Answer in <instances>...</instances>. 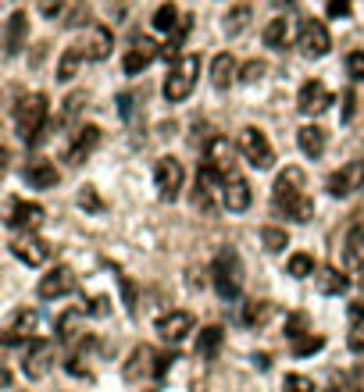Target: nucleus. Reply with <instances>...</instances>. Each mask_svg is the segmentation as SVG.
<instances>
[{
	"mask_svg": "<svg viewBox=\"0 0 364 392\" xmlns=\"http://www.w3.org/2000/svg\"><path fill=\"white\" fill-rule=\"evenodd\" d=\"M272 203L279 214H286L289 221H310L315 217V203L307 196V175L296 164H286V172H279L275 186H272Z\"/></svg>",
	"mask_w": 364,
	"mask_h": 392,
	"instance_id": "1",
	"label": "nucleus"
},
{
	"mask_svg": "<svg viewBox=\"0 0 364 392\" xmlns=\"http://www.w3.org/2000/svg\"><path fill=\"white\" fill-rule=\"evenodd\" d=\"M46 115H50V103H46L43 93H29V96H22L15 103V129L29 146L39 143V136L46 129Z\"/></svg>",
	"mask_w": 364,
	"mask_h": 392,
	"instance_id": "2",
	"label": "nucleus"
},
{
	"mask_svg": "<svg viewBox=\"0 0 364 392\" xmlns=\"http://www.w3.org/2000/svg\"><path fill=\"white\" fill-rule=\"evenodd\" d=\"M196 79H200V53H182V58L172 65L168 79H165V89H161L165 100L168 103H182L193 93Z\"/></svg>",
	"mask_w": 364,
	"mask_h": 392,
	"instance_id": "3",
	"label": "nucleus"
},
{
	"mask_svg": "<svg viewBox=\"0 0 364 392\" xmlns=\"http://www.w3.org/2000/svg\"><path fill=\"white\" fill-rule=\"evenodd\" d=\"M211 282L218 289L222 300H236L239 289H243V264H239V253L236 250H222L211 264Z\"/></svg>",
	"mask_w": 364,
	"mask_h": 392,
	"instance_id": "4",
	"label": "nucleus"
},
{
	"mask_svg": "<svg viewBox=\"0 0 364 392\" xmlns=\"http://www.w3.org/2000/svg\"><path fill=\"white\" fill-rule=\"evenodd\" d=\"M172 353H158L153 346H136L129 353V364H125V378L129 381H139V378H161L168 367H172Z\"/></svg>",
	"mask_w": 364,
	"mask_h": 392,
	"instance_id": "5",
	"label": "nucleus"
},
{
	"mask_svg": "<svg viewBox=\"0 0 364 392\" xmlns=\"http://www.w3.org/2000/svg\"><path fill=\"white\" fill-rule=\"evenodd\" d=\"M239 153L246 157L250 167H257V172H268V167L275 164V150H272L265 129H257V125H246L239 132Z\"/></svg>",
	"mask_w": 364,
	"mask_h": 392,
	"instance_id": "6",
	"label": "nucleus"
},
{
	"mask_svg": "<svg viewBox=\"0 0 364 392\" xmlns=\"http://www.w3.org/2000/svg\"><path fill=\"white\" fill-rule=\"evenodd\" d=\"M153 186H158V196L165 203H175L182 196V186H186V167H182V160L158 157V164H153Z\"/></svg>",
	"mask_w": 364,
	"mask_h": 392,
	"instance_id": "7",
	"label": "nucleus"
},
{
	"mask_svg": "<svg viewBox=\"0 0 364 392\" xmlns=\"http://www.w3.org/2000/svg\"><path fill=\"white\" fill-rule=\"evenodd\" d=\"M50 367H54V343L50 339H29L25 350H22V374L39 381L50 374Z\"/></svg>",
	"mask_w": 364,
	"mask_h": 392,
	"instance_id": "8",
	"label": "nucleus"
},
{
	"mask_svg": "<svg viewBox=\"0 0 364 392\" xmlns=\"http://www.w3.org/2000/svg\"><path fill=\"white\" fill-rule=\"evenodd\" d=\"M296 46H300L303 58H325V53L332 50V36H329L325 22L307 18V22L300 25V32H296Z\"/></svg>",
	"mask_w": 364,
	"mask_h": 392,
	"instance_id": "9",
	"label": "nucleus"
},
{
	"mask_svg": "<svg viewBox=\"0 0 364 392\" xmlns=\"http://www.w3.org/2000/svg\"><path fill=\"white\" fill-rule=\"evenodd\" d=\"M329 107H332V93H329V86H325V82L307 79V82L300 86V93H296V110H300V115L318 118L322 110H329Z\"/></svg>",
	"mask_w": 364,
	"mask_h": 392,
	"instance_id": "10",
	"label": "nucleus"
},
{
	"mask_svg": "<svg viewBox=\"0 0 364 392\" xmlns=\"http://www.w3.org/2000/svg\"><path fill=\"white\" fill-rule=\"evenodd\" d=\"M39 300H61L68 293H75V271L68 264H58V267H50L43 278H39V286H36Z\"/></svg>",
	"mask_w": 364,
	"mask_h": 392,
	"instance_id": "11",
	"label": "nucleus"
},
{
	"mask_svg": "<svg viewBox=\"0 0 364 392\" xmlns=\"http://www.w3.org/2000/svg\"><path fill=\"white\" fill-rule=\"evenodd\" d=\"M325 189H329V196H336V200H343V196L364 189V160H350V164L339 167V172H332L329 182H325Z\"/></svg>",
	"mask_w": 364,
	"mask_h": 392,
	"instance_id": "12",
	"label": "nucleus"
},
{
	"mask_svg": "<svg viewBox=\"0 0 364 392\" xmlns=\"http://www.w3.org/2000/svg\"><path fill=\"white\" fill-rule=\"evenodd\" d=\"M218 200H222V207H225L229 214H243V210L250 207V200H253V193H250V182H246L239 172H232L229 179H222Z\"/></svg>",
	"mask_w": 364,
	"mask_h": 392,
	"instance_id": "13",
	"label": "nucleus"
},
{
	"mask_svg": "<svg viewBox=\"0 0 364 392\" xmlns=\"http://www.w3.org/2000/svg\"><path fill=\"white\" fill-rule=\"evenodd\" d=\"M11 253H15L22 264L39 267V264L50 260V243H46L43 236H36V232H22V236L11 239Z\"/></svg>",
	"mask_w": 364,
	"mask_h": 392,
	"instance_id": "14",
	"label": "nucleus"
},
{
	"mask_svg": "<svg viewBox=\"0 0 364 392\" xmlns=\"http://www.w3.org/2000/svg\"><path fill=\"white\" fill-rule=\"evenodd\" d=\"M4 221H8L11 232H36L43 225V207L39 203H29V200H11Z\"/></svg>",
	"mask_w": 364,
	"mask_h": 392,
	"instance_id": "15",
	"label": "nucleus"
},
{
	"mask_svg": "<svg viewBox=\"0 0 364 392\" xmlns=\"http://www.w3.org/2000/svg\"><path fill=\"white\" fill-rule=\"evenodd\" d=\"M232 143L225 139V136H215L211 143H207V153H203V164L211 167V172L218 175V179H229L232 172H236V160H232Z\"/></svg>",
	"mask_w": 364,
	"mask_h": 392,
	"instance_id": "16",
	"label": "nucleus"
},
{
	"mask_svg": "<svg viewBox=\"0 0 364 392\" xmlns=\"http://www.w3.org/2000/svg\"><path fill=\"white\" fill-rule=\"evenodd\" d=\"M161 53V46L153 43V39H136L129 50H125V58H122V72L125 75H139L143 68L153 65V58Z\"/></svg>",
	"mask_w": 364,
	"mask_h": 392,
	"instance_id": "17",
	"label": "nucleus"
},
{
	"mask_svg": "<svg viewBox=\"0 0 364 392\" xmlns=\"http://www.w3.org/2000/svg\"><path fill=\"white\" fill-rule=\"evenodd\" d=\"M75 46L82 50L86 61H103V58L111 53V46H115V36H111L108 25H93V29L82 36V43H75Z\"/></svg>",
	"mask_w": 364,
	"mask_h": 392,
	"instance_id": "18",
	"label": "nucleus"
},
{
	"mask_svg": "<svg viewBox=\"0 0 364 392\" xmlns=\"http://www.w3.org/2000/svg\"><path fill=\"white\" fill-rule=\"evenodd\" d=\"M36 321H39V314H36L32 307H18V310L11 314L8 328H4V346H18L22 339H29V331L36 328Z\"/></svg>",
	"mask_w": 364,
	"mask_h": 392,
	"instance_id": "19",
	"label": "nucleus"
},
{
	"mask_svg": "<svg viewBox=\"0 0 364 392\" xmlns=\"http://www.w3.org/2000/svg\"><path fill=\"white\" fill-rule=\"evenodd\" d=\"M158 331H161V339L165 343H182L186 335L193 331V314L189 310H172L158 321Z\"/></svg>",
	"mask_w": 364,
	"mask_h": 392,
	"instance_id": "20",
	"label": "nucleus"
},
{
	"mask_svg": "<svg viewBox=\"0 0 364 392\" xmlns=\"http://www.w3.org/2000/svg\"><path fill=\"white\" fill-rule=\"evenodd\" d=\"M29 43V15L25 11H15L4 25V53L8 58H15V53H22V46Z\"/></svg>",
	"mask_w": 364,
	"mask_h": 392,
	"instance_id": "21",
	"label": "nucleus"
},
{
	"mask_svg": "<svg viewBox=\"0 0 364 392\" xmlns=\"http://www.w3.org/2000/svg\"><path fill=\"white\" fill-rule=\"evenodd\" d=\"M96 143H100V129L96 125H82L75 136H72V143H68V164H82L93 150H96Z\"/></svg>",
	"mask_w": 364,
	"mask_h": 392,
	"instance_id": "22",
	"label": "nucleus"
},
{
	"mask_svg": "<svg viewBox=\"0 0 364 392\" xmlns=\"http://www.w3.org/2000/svg\"><path fill=\"white\" fill-rule=\"evenodd\" d=\"M236 79H239L236 58H232L229 50H225V53H215V61H211V86H215V89H229Z\"/></svg>",
	"mask_w": 364,
	"mask_h": 392,
	"instance_id": "23",
	"label": "nucleus"
},
{
	"mask_svg": "<svg viewBox=\"0 0 364 392\" xmlns=\"http://www.w3.org/2000/svg\"><path fill=\"white\" fill-rule=\"evenodd\" d=\"M315 286H318L322 296H343V293L350 289V278H346L339 267H318Z\"/></svg>",
	"mask_w": 364,
	"mask_h": 392,
	"instance_id": "24",
	"label": "nucleus"
},
{
	"mask_svg": "<svg viewBox=\"0 0 364 392\" xmlns=\"http://www.w3.org/2000/svg\"><path fill=\"white\" fill-rule=\"evenodd\" d=\"M25 182H29L32 189H54V186H58V167L50 164V160H29Z\"/></svg>",
	"mask_w": 364,
	"mask_h": 392,
	"instance_id": "25",
	"label": "nucleus"
},
{
	"mask_svg": "<svg viewBox=\"0 0 364 392\" xmlns=\"http://www.w3.org/2000/svg\"><path fill=\"white\" fill-rule=\"evenodd\" d=\"M296 143H300V150L307 153V157H322L325 153V146H329V136H325V129L322 125H303L300 132H296Z\"/></svg>",
	"mask_w": 364,
	"mask_h": 392,
	"instance_id": "26",
	"label": "nucleus"
},
{
	"mask_svg": "<svg viewBox=\"0 0 364 392\" xmlns=\"http://www.w3.org/2000/svg\"><path fill=\"white\" fill-rule=\"evenodd\" d=\"M222 343H225V331H222V324H207V328H200V335H196V357H203V360L218 357Z\"/></svg>",
	"mask_w": 364,
	"mask_h": 392,
	"instance_id": "27",
	"label": "nucleus"
},
{
	"mask_svg": "<svg viewBox=\"0 0 364 392\" xmlns=\"http://www.w3.org/2000/svg\"><path fill=\"white\" fill-rule=\"evenodd\" d=\"M82 321H86V314L82 310H65L61 317H58V343H65V346H72L79 335H82Z\"/></svg>",
	"mask_w": 364,
	"mask_h": 392,
	"instance_id": "28",
	"label": "nucleus"
},
{
	"mask_svg": "<svg viewBox=\"0 0 364 392\" xmlns=\"http://www.w3.org/2000/svg\"><path fill=\"white\" fill-rule=\"evenodd\" d=\"M343 264L346 267H364V229H350L343 239Z\"/></svg>",
	"mask_w": 364,
	"mask_h": 392,
	"instance_id": "29",
	"label": "nucleus"
},
{
	"mask_svg": "<svg viewBox=\"0 0 364 392\" xmlns=\"http://www.w3.org/2000/svg\"><path fill=\"white\" fill-rule=\"evenodd\" d=\"M82 61H86L82 50H79V46H68V50L61 53V61H58V82H72Z\"/></svg>",
	"mask_w": 364,
	"mask_h": 392,
	"instance_id": "30",
	"label": "nucleus"
},
{
	"mask_svg": "<svg viewBox=\"0 0 364 392\" xmlns=\"http://www.w3.org/2000/svg\"><path fill=\"white\" fill-rule=\"evenodd\" d=\"M286 43H289V18H272V22L265 25V46L282 50Z\"/></svg>",
	"mask_w": 364,
	"mask_h": 392,
	"instance_id": "31",
	"label": "nucleus"
},
{
	"mask_svg": "<svg viewBox=\"0 0 364 392\" xmlns=\"http://www.w3.org/2000/svg\"><path fill=\"white\" fill-rule=\"evenodd\" d=\"M261 243H265L268 253H282V250L289 246V232L279 229V225H265V229H261Z\"/></svg>",
	"mask_w": 364,
	"mask_h": 392,
	"instance_id": "32",
	"label": "nucleus"
},
{
	"mask_svg": "<svg viewBox=\"0 0 364 392\" xmlns=\"http://www.w3.org/2000/svg\"><path fill=\"white\" fill-rule=\"evenodd\" d=\"M272 314V303L268 300H246L243 307V324H265Z\"/></svg>",
	"mask_w": 364,
	"mask_h": 392,
	"instance_id": "33",
	"label": "nucleus"
},
{
	"mask_svg": "<svg viewBox=\"0 0 364 392\" xmlns=\"http://www.w3.org/2000/svg\"><path fill=\"white\" fill-rule=\"evenodd\" d=\"M286 271H289L293 278H310V274H318L315 257H310V253H293L289 264H286Z\"/></svg>",
	"mask_w": 364,
	"mask_h": 392,
	"instance_id": "34",
	"label": "nucleus"
},
{
	"mask_svg": "<svg viewBox=\"0 0 364 392\" xmlns=\"http://www.w3.org/2000/svg\"><path fill=\"white\" fill-rule=\"evenodd\" d=\"M153 29H161V32L179 29V11H175V4H161L158 11H153Z\"/></svg>",
	"mask_w": 364,
	"mask_h": 392,
	"instance_id": "35",
	"label": "nucleus"
},
{
	"mask_svg": "<svg viewBox=\"0 0 364 392\" xmlns=\"http://www.w3.org/2000/svg\"><path fill=\"white\" fill-rule=\"evenodd\" d=\"M246 25H250V8H246V4H236V8L229 11V18H225V32H229V36H239Z\"/></svg>",
	"mask_w": 364,
	"mask_h": 392,
	"instance_id": "36",
	"label": "nucleus"
},
{
	"mask_svg": "<svg viewBox=\"0 0 364 392\" xmlns=\"http://www.w3.org/2000/svg\"><path fill=\"white\" fill-rule=\"evenodd\" d=\"M322 346H325V335H315V331H310V335H303V339L293 343V357H310V353H318Z\"/></svg>",
	"mask_w": 364,
	"mask_h": 392,
	"instance_id": "37",
	"label": "nucleus"
},
{
	"mask_svg": "<svg viewBox=\"0 0 364 392\" xmlns=\"http://www.w3.org/2000/svg\"><path fill=\"white\" fill-rule=\"evenodd\" d=\"M303 335H310L307 331V314H289L286 317V339L296 343V339H303Z\"/></svg>",
	"mask_w": 364,
	"mask_h": 392,
	"instance_id": "38",
	"label": "nucleus"
},
{
	"mask_svg": "<svg viewBox=\"0 0 364 392\" xmlns=\"http://www.w3.org/2000/svg\"><path fill=\"white\" fill-rule=\"evenodd\" d=\"M265 72H268V65H265V61H246V65L239 68V82L253 86L257 79H265Z\"/></svg>",
	"mask_w": 364,
	"mask_h": 392,
	"instance_id": "39",
	"label": "nucleus"
},
{
	"mask_svg": "<svg viewBox=\"0 0 364 392\" xmlns=\"http://www.w3.org/2000/svg\"><path fill=\"white\" fill-rule=\"evenodd\" d=\"M346 72L353 82H364V50H350L346 53Z\"/></svg>",
	"mask_w": 364,
	"mask_h": 392,
	"instance_id": "40",
	"label": "nucleus"
},
{
	"mask_svg": "<svg viewBox=\"0 0 364 392\" xmlns=\"http://www.w3.org/2000/svg\"><path fill=\"white\" fill-rule=\"evenodd\" d=\"M282 392H315V381H310L307 374H286Z\"/></svg>",
	"mask_w": 364,
	"mask_h": 392,
	"instance_id": "41",
	"label": "nucleus"
},
{
	"mask_svg": "<svg viewBox=\"0 0 364 392\" xmlns=\"http://www.w3.org/2000/svg\"><path fill=\"white\" fill-rule=\"evenodd\" d=\"M360 388H364V385H360L353 374H346V378H332L322 392H360Z\"/></svg>",
	"mask_w": 364,
	"mask_h": 392,
	"instance_id": "42",
	"label": "nucleus"
},
{
	"mask_svg": "<svg viewBox=\"0 0 364 392\" xmlns=\"http://www.w3.org/2000/svg\"><path fill=\"white\" fill-rule=\"evenodd\" d=\"M79 207H82V210H93V214H96V210H103V203H100V196H96V189H93V186H86V189L79 193Z\"/></svg>",
	"mask_w": 364,
	"mask_h": 392,
	"instance_id": "43",
	"label": "nucleus"
},
{
	"mask_svg": "<svg viewBox=\"0 0 364 392\" xmlns=\"http://www.w3.org/2000/svg\"><path fill=\"white\" fill-rule=\"evenodd\" d=\"M325 11H329V18H346L353 11V0H329Z\"/></svg>",
	"mask_w": 364,
	"mask_h": 392,
	"instance_id": "44",
	"label": "nucleus"
},
{
	"mask_svg": "<svg viewBox=\"0 0 364 392\" xmlns=\"http://www.w3.org/2000/svg\"><path fill=\"white\" fill-rule=\"evenodd\" d=\"M346 346H350L353 353H364V321L353 324V331L346 335Z\"/></svg>",
	"mask_w": 364,
	"mask_h": 392,
	"instance_id": "45",
	"label": "nucleus"
},
{
	"mask_svg": "<svg viewBox=\"0 0 364 392\" xmlns=\"http://www.w3.org/2000/svg\"><path fill=\"white\" fill-rule=\"evenodd\" d=\"M118 282H122V296H125V310H129V314H136V286L129 282V278H125V274L118 278Z\"/></svg>",
	"mask_w": 364,
	"mask_h": 392,
	"instance_id": "46",
	"label": "nucleus"
},
{
	"mask_svg": "<svg viewBox=\"0 0 364 392\" xmlns=\"http://www.w3.org/2000/svg\"><path fill=\"white\" fill-rule=\"evenodd\" d=\"M82 22H89V8H82V4H75L72 11H68V18H65V25H82Z\"/></svg>",
	"mask_w": 364,
	"mask_h": 392,
	"instance_id": "47",
	"label": "nucleus"
},
{
	"mask_svg": "<svg viewBox=\"0 0 364 392\" xmlns=\"http://www.w3.org/2000/svg\"><path fill=\"white\" fill-rule=\"evenodd\" d=\"M61 8H65L61 0H39V11H43L46 18H58V15H61Z\"/></svg>",
	"mask_w": 364,
	"mask_h": 392,
	"instance_id": "48",
	"label": "nucleus"
},
{
	"mask_svg": "<svg viewBox=\"0 0 364 392\" xmlns=\"http://www.w3.org/2000/svg\"><path fill=\"white\" fill-rule=\"evenodd\" d=\"M108 310H111V307H108V296H93V303H89V314H93V317H103Z\"/></svg>",
	"mask_w": 364,
	"mask_h": 392,
	"instance_id": "49",
	"label": "nucleus"
},
{
	"mask_svg": "<svg viewBox=\"0 0 364 392\" xmlns=\"http://www.w3.org/2000/svg\"><path fill=\"white\" fill-rule=\"evenodd\" d=\"M350 317H353V321H364V300H357V303L350 307Z\"/></svg>",
	"mask_w": 364,
	"mask_h": 392,
	"instance_id": "50",
	"label": "nucleus"
},
{
	"mask_svg": "<svg viewBox=\"0 0 364 392\" xmlns=\"http://www.w3.org/2000/svg\"><path fill=\"white\" fill-rule=\"evenodd\" d=\"M343 103H346L343 107V118H350L353 115V93H343Z\"/></svg>",
	"mask_w": 364,
	"mask_h": 392,
	"instance_id": "51",
	"label": "nucleus"
},
{
	"mask_svg": "<svg viewBox=\"0 0 364 392\" xmlns=\"http://www.w3.org/2000/svg\"><path fill=\"white\" fill-rule=\"evenodd\" d=\"M360 286H364V274H360Z\"/></svg>",
	"mask_w": 364,
	"mask_h": 392,
	"instance_id": "52",
	"label": "nucleus"
}]
</instances>
